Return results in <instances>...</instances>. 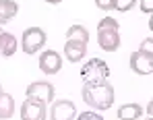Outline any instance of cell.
Listing matches in <instances>:
<instances>
[{"label": "cell", "instance_id": "ffe728a7", "mask_svg": "<svg viewBox=\"0 0 153 120\" xmlns=\"http://www.w3.org/2000/svg\"><path fill=\"white\" fill-rule=\"evenodd\" d=\"M139 4H141V10L143 13L153 15V0H139Z\"/></svg>", "mask_w": 153, "mask_h": 120}, {"label": "cell", "instance_id": "5b68a950", "mask_svg": "<svg viewBox=\"0 0 153 120\" xmlns=\"http://www.w3.org/2000/svg\"><path fill=\"white\" fill-rule=\"evenodd\" d=\"M54 85L48 81H35L27 87V97L31 99H37V101H44V104H50L54 101Z\"/></svg>", "mask_w": 153, "mask_h": 120}, {"label": "cell", "instance_id": "cb8c5ba5", "mask_svg": "<svg viewBox=\"0 0 153 120\" xmlns=\"http://www.w3.org/2000/svg\"><path fill=\"white\" fill-rule=\"evenodd\" d=\"M143 120H153V118H151V116H149V118H143Z\"/></svg>", "mask_w": 153, "mask_h": 120}, {"label": "cell", "instance_id": "d6986e66", "mask_svg": "<svg viewBox=\"0 0 153 120\" xmlns=\"http://www.w3.org/2000/svg\"><path fill=\"white\" fill-rule=\"evenodd\" d=\"M76 120H103V116H100L97 112H83L76 116Z\"/></svg>", "mask_w": 153, "mask_h": 120}, {"label": "cell", "instance_id": "ba28073f", "mask_svg": "<svg viewBox=\"0 0 153 120\" xmlns=\"http://www.w3.org/2000/svg\"><path fill=\"white\" fill-rule=\"evenodd\" d=\"M60 69H62V58L58 52L46 50L39 56V71L44 75H56V72H60Z\"/></svg>", "mask_w": 153, "mask_h": 120}, {"label": "cell", "instance_id": "ac0fdd59", "mask_svg": "<svg viewBox=\"0 0 153 120\" xmlns=\"http://www.w3.org/2000/svg\"><path fill=\"white\" fill-rule=\"evenodd\" d=\"M95 6L102 10H112L116 8V0H95Z\"/></svg>", "mask_w": 153, "mask_h": 120}, {"label": "cell", "instance_id": "9a60e30c", "mask_svg": "<svg viewBox=\"0 0 153 120\" xmlns=\"http://www.w3.org/2000/svg\"><path fill=\"white\" fill-rule=\"evenodd\" d=\"M66 40L87 44V42H89V31H87L83 25H73V27H68V31H66Z\"/></svg>", "mask_w": 153, "mask_h": 120}, {"label": "cell", "instance_id": "e0dca14e", "mask_svg": "<svg viewBox=\"0 0 153 120\" xmlns=\"http://www.w3.org/2000/svg\"><path fill=\"white\" fill-rule=\"evenodd\" d=\"M139 52H145V54L153 56V37L143 40V42H141V46H139Z\"/></svg>", "mask_w": 153, "mask_h": 120}, {"label": "cell", "instance_id": "4fadbf2b", "mask_svg": "<svg viewBox=\"0 0 153 120\" xmlns=\"http://www.w3.org/2000/svg\"><path fill=\"white\" fill-rule=\"evenodd\" d=\"M19 10V4L15 0H0V25L8 23Z\"/></svg>", "mask_w": 153, "mask_h": 120}, {"label": "cell", "instance_id": "52a82bcc", "mask_svg": "<svg viewBox=\"0 0 153 120\" xmlns=\"http://www.w3.org/2000/svg\"><path fill=\"white\" fill-rule=\"evenodd\" d=\"M76 108L71 99H58L50 108V118L52 120H75Z\"/></svg>", "mask_w": 153, "mask_h": 120}, {"label": "cell", "instance_id": "484cf974", "mask_svg": "<svg viewBox=\"0 0 153 120\" xmlns=\"http://www.w3.org/2000/svg\"><path fill=\"white\" fill-rule=\"evenodd\" d=\"M0 91H2V87H0Z\"/></svg>", "mask_w": 153, "mask_h": 120}, {"label": "cell", "instance_id": "3957f363", "mask_svg": "<svg viewBox=\"0 0 153 120\" xmlns=\"http://www.w3.org/2000/svg\"><path fill=\"white\" fill-rule=\"evenodd\" d=\"M81 77H83L85 83H103L110 77V66L105 64V60H102V58H93V60H89V62L83 64Z\"/></svg>", "mask_w": 153, "mask_h": 120}, {"label": "cell", "instance_id": "44dd1931", "mask_svg": "<svg viewBox=\"0 0 153 120\" xmlns=\"http://www.w3.org/2000/svg\"><path fill=\"white\" fill-rule=\"evenodd\" d=\"M145 112H147V114H149V116L153 118V99L149 101V104H147V108H145Z\"/></svg>", "mask_w": 153, "mask_h": 120}, {"label": "cell", "instance_id": "7a4b0ae2", "mask_svg": "<svg viewBox=\"0 0 153 120\" xmlns=\"http://www.w3.org/2000/svg\"><path fill=\"white\" fill-rule=\"evenodd\" d=\"M97 44L103 52H116L120 48V33L118 21L112 17H103L97 23Z\"/></svg>", "mask_w": 153, "mask_h": 120}, {"label": "cell", "instance_id": "5bb4252c", "mask_svg": "<svg viewBox=\"0 0 153 120\" xmlns=\"http://www.w3.org/2000/svg\"><path fill=\"white\" fill-rule=\"evenodd\" d=\"M13 114H15V99L8 93L0 91V120L10 118Z\"/></svg>", "mask_w": 153, "mask_h": 120}, {"label": "cell", "instance_id": "d4e9b609", "mask_svg": "<svg viewBox=\"0 0 153 120\" xmlns=\"http://www.w3.org/2000/svg\"><path fill=\"white\" fill-rule=\"evenodd\" d=\"M0 33H2V29H0Z\"/></svg>", "mask_w": 153, "mask_h": 120}, {"label": "cell", "instance_id": "2e32d148", "mask_svg": "<svg viewBox=\"0 0 153 120\" xmlns=\"http://www.w3.org/2000/svg\"><path fill=\"white\" fill-rule=\"evenodd\" d=\"M134 4H137V0H116V10L126 13V10H130Z\"/></svg>", "mask_w": 153, "mask_h": 120}, {"label": "cell", "instance_id": "6da1fadb", "mask_svg": "<svg viewBox=\"0 0 153 120\" xmlns=\"http://www.w3.org/2000/svg\"><path fill=\"white\" fill-rule=\"evenodd\" d=\"M81 93H83V101L93 110H110L112 104H114V97H116L114 87L108 81H103V83H85Z\"/></svg>", "mask_w": 153, "mask_h": 120}, {"label": "cell", "instance_id": "7402d4cb", "mask_svg": "<svg viewBox=\"0 0 153 120\" xmlns=\"http://www.w3.org/2000/svg\"><path fill=\"white\" fill-rule=\"evenodd\" d=\"M48 4H58V2H62V0H46Z\"/></svg>", "mask_w": 153, "mask_h": 120}, {"label": "cell", "instance_id": "7c38bea8", "mask_svg": "<svg viewBox=\"0 0 153 120\" xmlns=\"http://www.w3.org/2000/svg\"><path fill=\"white\" fill-rule=\"evenodd\" d=\"M17 52V37L13 35V33H6V31H2L0 33V54L2 56H13Z\"/></svg>", "mask_w": 153, "mask_h": 120}, {"label": "cell", "instance_id": "8992f818", "mask_svg": "<svg viewBox=\"0 0 153 120\" xmlns=\"http://www.w3.org/2000/svg\"><path fill=\"white\" fill-rule=\"evenodd\" d=\"M21 120H46V104L27 97L21 106Z\"/></svg>", "mask_w": 153, "mask_h": 120}, {"label": "cell", "instance_id": "603a6c76", "mask_svg": "<svg viewBox=\"0 0 153 120\" xmlns=\"http://www.w3.org/2000/svg\"><path fill=\"white\" fill-rule=\"evenodd\" d=\"M149 29L153 31V15H151V19H149Z\"/></svg>", "mask_w": 153, "mask_h": 120}, {"label": "cell", "instance_id": "8fae6325", "mask_svg": "<svg viewBox=\"0 0 153 120\" xmlns=\"http://www.w3.org/2000/svg\"><path fill=\"white\" fill-rule=\"evenodd\" d=\"M143 106H139V104H124V106H120L118 108V118L120 120H139L143 116Z\"/></svg>", "mask_w": 153, "mask_h": 120}, {"label": "cell", "instance_id": "9c48e42d", "mask_svg": "<svg viewBox=\"0 0 153 120\" xmlns=\"http://www.w3.org/2000/svg\"><path fill=\"white\" fill-rule=\"evenodd\" d=\"M130 69L137 75H151L153 72V56L145 54V52H132L130 54Z\"/></svg>", "mask_w": 153, "mask_h": 120}, {"label": "cell", "instance_id": "277c9868", "mask_svg": "<svg viewBox=\"0 0 153 120\" xmlns=\"http://www.w3.org/2000/svg\"><path fill=\"white\" fill-rule=\"evenodd\" d=\"M46 42H48V35H46L44 29H39V27H29V29H25V33H23L21 48H23L25 54H37L39 50L44 48Z\"/></svg>", "mask_w": 153, "mask_h": 120}, {"label": "cell", "instance_id": "30bf717a", "mask_svg": "<svg viewBox=\"0 0 153 120\" xmlns=\"http://www.w3.org/2000/svg\"><path fill=\"white\" fill-rule=\"evenodd\" d=\"M85 54H87V44L66 40V44H64V56H66V60H71V62H79V60L85 58Z\"/></svg>", "mask_w": 153, "mask_h": 120}]
</instances>
